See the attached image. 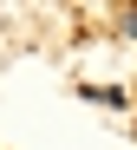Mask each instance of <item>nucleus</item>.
Here are the masks:
<instances>
[{"label":"nucleus","mask_w":137,"mask_h":150,"mask_svg":"<svg viewBox=\"0 0 137 150\" xmlns=\"http://www.w3.org/2000/svg\"><path fill=\"white\" fill-rule=\"evenodd\" d=\"M118 20H124V39H137V7H124Z\"/></svg>","instance_id":"f257e3e1"}]
</instances>
